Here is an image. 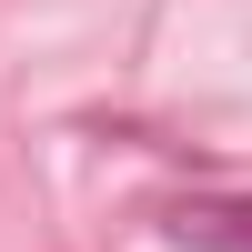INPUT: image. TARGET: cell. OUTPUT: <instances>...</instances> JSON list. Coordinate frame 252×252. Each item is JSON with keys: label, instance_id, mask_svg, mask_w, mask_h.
Returning <instances> with one entry per match:
<instances>
[{"label": "cell", "instance_id": "cell-1", "mask_svg": "<svg viewBox=\"0 0 252 252\" xmlns=\"http://www.w3.org/2000/svg\"><path fill=\"white\" fill-rule=\"evenodd\" d=\"M182 252H252V192H192L172 212Z\"/></svg>", "mask_w": 252, "mask_h": 252}]
</instances>
